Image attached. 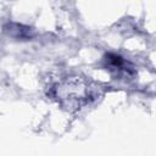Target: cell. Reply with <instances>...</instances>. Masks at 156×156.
I'll list each match as a JSON object with an SVG mask.
<instances>
[{
	"label": "cell",
	"instance_id": "6da1fadb",
	"mask_svg": "<svg viewBox=\"0 0 156 156\" xmlns=\"http://www.w3.org/2000/svg\"><path fill=\"white\" fill-rule=\"evenodd\" d=\"M105 60H106L107 67H108L110 69H113V71H116V72H118V73L123 72V73H126V74H128L129 72H133L132 68H126V66L128 67L129 63H128L123 57H121L119 55L108 52V54L105 56Z\"/></svg>",
	"mask_w": 156,
	"mask_h": 156
}]
</instances>
